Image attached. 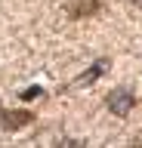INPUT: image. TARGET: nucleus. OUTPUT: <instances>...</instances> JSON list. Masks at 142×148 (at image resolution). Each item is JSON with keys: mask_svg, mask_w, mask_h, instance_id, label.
I'll return each mask as SVG.
<instances>
[{"mask_svg": "<svg viewBox=\"0 0 142 148\" xmlns=\"http://www.w3.org/2000/svg\"><path fill=\"white\" fill-rule=\"evenodd\" d=\"M108 108H111L117 117L130 114V108H133V96H130L127 90H114L111 96H108Z\"/></svg>", "mask_w": 142, "mask_h": 148, "instance_id": "f257e3e1", "label": "nucleus"}, {"mask_svg": "<svg viewBox=\"0 0 142 148\" xmlns=\"http://www.w3.org/2000/svg\"><path fill=\"white\" fill-rule=\"evenodd\" d=\"M133 3H142V0H133Z\"/></svg>", "mask_w": 142, "mask_h": 148, "instance_id": "20e7f679", "label": "nucleus"}, {"mask_svg": "<svg viewBox=\"0 0 142 148\" xmlns=\"http://www.w3.org/2000/svg\"><path fill=\"white\" fill-rule=\"evenodd\" d=\"M31 120H34L31 111H3V114H0V127L3 130H19V127H25V123H31Z\"/></svg>", "mask_w": 142, "mask_h": 148, "instance_id": "f03ea898", "label": "nucleus"}, {"mask_svg": "<svg viewBox=\"0 0 142 148\" xmlns=\"http://www.w3.org/2000/svg\"><path fill=\"white\" fill-rule=\"evenodd\" d=\"M96 9H99V0H77L74 6L68 9V16L71 18H84V16H93Z\"/></svg>", "mask_w": 142, "mask_h": 148, "instance_id": "7ed1b4c3", "label": "nucleus"}]
</instances>
